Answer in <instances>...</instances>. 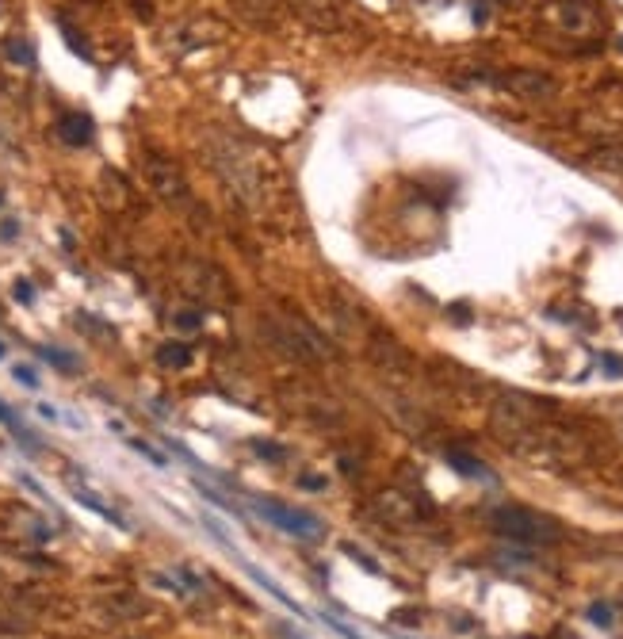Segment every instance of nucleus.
<instances>
[{
    "label": "nucleus",
    "instance_id": "obj_1",
    "mask_svg": "<svg viewBox=\"0 0 623 639\" xmlns=\"http://www.w3.org/2000/svg\"><path fill=\"white\" fill-rule=\"evenodd\" d=\"M218 169H222V176L233 184V191H238V196H245V203H257V196H260V169L249 161V154L241 149L238 138L222 134Z\"/></svg>",
    "mask_w": 623,
    "mask_h": 639
},
{
    "label": "nucleus",
    "instance_id": "obj_2",
    "mask_svg": "<svg viewBox=\"0 0 623 639\" xmlns=\"http://www.w3.org/2000/svg\"><path fill=\"white\" fill-rule=\"evenodd\" d=\"M494 529L520 544H539V540H555V524L543 521L539 513H528L520 505H505L494 513Z\"/></svg>",
    "mask_w": 623,
    "mask_h": 639
},
{
    "label": "nucleus",
    "instance_id": "obj_3",
    "mask_svg": "<svg viewBox=\"0 0 623 639\" xmlns=\"http://www.w3.org/2000/svg\"><path fill=\"white\" fill-rule=\"evenodd\" d=\"M257 513L264 517V521H272L275 529H283L287 536H299V540H318V536L325 532V524L314 513L291 509V505H279V502H260Z\"/></svg>",
    "mask_w": 623,
    "mask_h": 639
},
{
    "label": "nucleus",
    "instance_id": "obj_4",
    "mask_svg": "<svg viewBox=\"0 0 623 639\" xmlns=\"http://www.w3.org/2000/svg\"><path fill=\"white\" fill-rule=\"evenodd\" d=\"M149 180H153V188H157L169 203H176V207H191V191H188V184L180 180L176 165L149 157Z\"/></svg>",
    "mask_w": 623,
    "mask_h": 639
},
{
    "label": "nucleus",
    "instance_id": "obj_5",
    "mask_svg": "<svg viewBox=\"0 0 623 639\" xmlns=\"http://www.w3.org/2000/svg\"><path fill=\"white\" fill-rule=\"evenodd\" d=\"M58 134L65 146H88L96 138V123H92L88 111H69V115L58 119Z\"/></svg>",
    "mask_w": 623,
    "mask_h": 639
},
{
    "label": "nucleus",
    "instance_id": "obj_6",
    "mask_svg": "<svg viewBox=\"0 0 623 639\" xmlns=\"http://www.w3.org/2000/svg\"><path fill=\"white\" fill-rule=\"evenodd\" d=\"M299 8V16L314 27H336V12H341V0H291Z\"/></svg>",
    "mask_w": 623,
    "mask_h": 639
},
{
    "label": "nucleus",
    "instance_id": "obj_7",
    "mask_svg": "<svg viewBox=\"0 0 623 639\" xmlns=\"http://www.w3.org/2000/svg\"><path fill=\"white\" fill-rule=\"evenodd\" d=\"M69 494H73V498H77L80 505H85V509H92V513H100V517H104V521H111L115 529H127V521H122V517H119L115 509H111V505H107L104 498H96L92 490H85V486H77V482H73V486H69Z\"/></svg>",
    "mask_w": 623,
    "mask_h": 639
},
{
    "label": "nucleus",
    "instance_id": "obj_8",
    "mask_svg": "<svg viewBox=\"0 0 623 639\" xmlns=\"http://www.w3.org/2000/svg\"><path fill=\"white\" fill-rule=\"evenodd\" d=\"M447 463H452L459 475H467V479H494V471H489L482 460L467 455V452H447Z\"/></svg>",
    "mask_w": 623,
    "mask_h": 639
},
{
    "label": "nucleus",
    "instance_id": "obj_9",
    "mask_svg": "<svg viewBox=\"0 0 623 639\" xmlns=\"http://www.w3.org/2000/svg\"><path fill=\"white\" fill-rule=\"evenodd\" d=\"M157 364H161V368H188V364H191V349L183 341H165L157 349Z\"/></svg>",
    "mask_w": 623,
    "mask_h": 639
},
{
    "label": "nucleus",
    "instance_id": "obj_10",
    "mask_svg": "<svg viewBox=\"0 0 623 639\" xmlns=\"http://www.w3.org/2000/svg\"><path fill=\"white\" fill-rule=\"evenodd\" d=\"M4 54H8V62H16V65H35V50H31L23 38H8Z\"/></svg>",
    "mask_w": 623,
    "mask_h": 639
},
{
    "label": "nucleus",
    "instance_id": "obj_11",
    "mask_svg": "<svg viewBox=\"0 0 623 639\" xmlns=\"http://www.w3.org/2000/svg\"><path fill=\"white\" fill-rule=\"evenodd\" d=\"M38 357H43L46 364H54L58 371H77V360L69 357V352H61V349H50V344H43V349H38Z\"/></svg>",
    "mask_w": 623,
    "mask_h": 639
},
{
    "label": "nucleus",
    "instance_id": "obj_12",
    "mask_svg": "<svg viewBox=\"0 0 623 639\" xmlns=\"http://www.w3.org/2000/svg\"><path fill=\"white\" fill-rule=\"evenodd\" d=\"M127 444H130V448H134L138 455H146V460H149V463H157V468H165V463H169V460H165V455H161L157 448H153V444H149V440H142V437H130Z\"/></svg>",
    "mask_w": 623,
    "mask_h": 639
},
{
    "label": "nucleus",
    "instance_id": "obj_13",
    "mask_svg": "<svg viewBox=\"0 0 623 639\" xmlns=\"http://www.w3.org/2000/svg\"><path fill=\"white\" fill-rule=\"evenodd\" d=\"M61 35H65V43H69V50H73V54H77V58H85V62H88V58H92V54H88V46H85V38H80V35L73 31V27H69V23H65V19H61Z\"/></svg>",
    "mask_w": 623,
    "mask_h": 639
},
{
    "label": "nucleus",
    "instance_id": "obj_14",
    "mask_svg": "<svg viewBox=\"0 0 623 639\" xmlns=\"http://www.w3.org/2000/svg\"><path fill=\"white\" fill-rule=\"evenodd\" d=\"M344 555H348V559H356V563H360V566H363V571H371V574H379V563H375V559H371V555H363V551H360V547H356V544H344Z\"/></svg>",
    "mask_w": 623,
    "mask_h": 639
},
{
    "label": "nucleus",
    "instance_id": "obj_15",
    "mask_svg": "<svg viewBox=\"0 0 623 639\" xmlns=\"http://www.w3.org/2000/svg\"><path fill=\"white\" fill-rule=\"evenodd\" d=\"M12 375H16V383H23L27 391H35V387H38V375H35V368H27V364H16Z\"/></svg>",
    "mask_w": 623,
    "mask_h": 639
},
{
    "label": "nucleus",
    "instance_id": "obj_16",
    "mask_svg": "<svg viewBox=\"0 0 623 639\" xmlns=\"http://www.w3.org/2000/svg\"><path fill=\"white\" fill-rule=\"evenodd\" d=\"M199 326H203V318H199L196 310H180V314H176V329L191 333V329H199Z\"/></svg>",
    "mask_w": 623,
    "mask_h": 639
},
{
    "label": "nucleus",
    "instance_id": "obj_17",
    "mask_svg": "<svg viewBox=\"0 0 623 639\" xmlns=\"http://www.w3.org/2000/svg\"><path fill=\"white\" fill-rule=\"evenodd\" d=\"M589 620H593V624H600V628H608V624H612V608H608L605 601L589 605Z\"/></svg>",
    "mask_w": 623,
    "mask_h": 639
},
{
    "label": "nucleus",
    "instance_id": "obj_18",
    "mask_svg": "<svg viewBox=\"0 0 623 639\" xmlns=\"http://www.w3.org/2000/svg\"><path fill=\"white\" fill-rule=\"evenodd\" d=\"M257 455H260V460H272V463H279L287 452H283V448H275V444H268V440H257Z\"/></svg>",
    "mask_w": 623,
    "mask_h": 639
},
{
    "label": "nucleus",
    "instance_id": "obj_19",
    "mask_svg": "<svg viewBox=\"0 0 623 639\" xmlns=\"http://www.w3.org/2000/svg\"><path fill=\"white\" fill-rule=\"evenodd\" d=\"M12 295H16V302H23V307H31V302H35V291H31V283H27V280H16Z\"/></svg>",
    "mask_w": 623,
    "mask_h": 639
},
{
    "label": "nucleus",
    "instance_id": "obj_20",
    "mask_svg": "<svg viewBox=\"0 0 623 639\" xmlns=\"http://www.w3.org/2000/svg\"><path fill=\"white\" fill-rule=\"evenodd\" d=\"M38 418H43V421H61V413L50 402H38Z\"/></svg>",
    "mask_w": 623,
    "mask_h": 639
},
{
    "label": "nucleus",
    "instance_id": "obj_21",
    "mask_svg": "<svg viewBox=\"0 0 623 639\" xmlns=\"http://www.w3.org/2000/svg\"><path fill=\"white\" fill-rule=\"evenodd\" d=\"M16 230H19L16 222H4V230H0V238H8V241H12V238H16Z\"/></svg>",
    "mask_w": 623,
    "mask_h": 639
},
{
    "label": "nucleus",
    "instance_id": "obj_22",
    "mask_svg": "<svg viewBox=\"0 0 623 639\" xmlns=\"http://www.w3.org/2000/svg\"><path fill=\"white\" fill-rule=\"evenodd\" d=\"M302 486H306V490H321L325 482H321V479H302Z\"/></svg>",
    "mask_w": 623,
    "mask_h": 639
},
{
    "label": "nucleus",
    "instance_id": "obj_23",
    "mask_svg": "<svg viewBox=\"0 0 623 639\" xmlns=\"http://www.w3.org/2000/svg\"><path fill=\"white\" fill-rule=\"evenodd\" d=\"M605 368H608V371H616V375H619V371H623V364H619V360H612V357H608V360H605Z\"/></svg>",
    "mask_w": 623,
    "mask_h": 639
},
{
    "label": "nucleus",
    "instance_id": "obj_24",
    "mask_svg": "<svg viewBox=\"0 0 623 639\" xmlns=\"http://www.w3.org/2000/svg\"><path fill=\"white\" fill-rule=\"evenodd\" d=\"M4 352H8V349H4V341H0V360H4Z\"/></svg>",
    "mask_w": 623,
    "mask_h": 639
}]
</instances>
